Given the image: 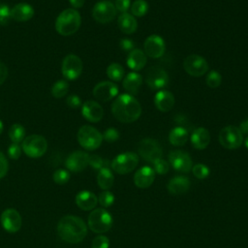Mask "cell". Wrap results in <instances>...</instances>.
<instances>
[{
    "label": "cell",
    "mask_w": 248,
    "mask_h": 248,
    "mask_svg": "<svg viewBox=\"0 0 248 248\" xmlns=\"http://www.w3.org/2000/svg\"><path fill=\"white\" fill-rule=\"evenodd\" d=\"M111 112L119 122L132 123L140 118L141 106L133 95L120 94L111 105Z\"/></svg>",
    "instance_id": "6da1fadb"
},
{
    "label": "cell",
    "mask_w": 248,
    "mask_h": 248,
    "mask_svg": "<svg viewBox=\"0 0 248 248\" xmlns=\"http://www.w3.org/2000/svg\"><path fill=\"white\" fill-rule=\"evenodd\" d=\"M57 233L65 242L75 244L82 241L86 236L87 227L78 216L66 215L57 224Z\"/></svg>",
    "instance_id": "7a4b0ae2"
},
{
    "label": "cell",
    "mask_w": 248,
    "mask_h": 248,
    "mask_svg": "<svg viewBox=\"0 0 248 248\" xmlns=\"http://www.w3.org/2000/svg\"><path fill=\"white\" fill-rule=\"evenodd\" d=\"M80 23L81 16L79 13L73 8H69L58 15L55 20V29L62 36H71L78 30Z\"/></svg>",
    "instance_id": "3957f363"
},
{
    "label": "cell",
    "mask_w": 248,
    "mask_h": 248,
    "mask_svg": "<svg viewBox=\"0 0 248 248\" xmlns=\"http://www.w3.org/2000/svg\"><path fill=\"white\" fill-rule=\"evenodd\" d=\"M78 141L86 150H95L100 147L103 141V135L90 125H83L78 131Z\"/></svg>",
    "instance_id": "277c9868"
},
{
    "label": "cell",
    "mask_w": 248,
    "mask_h": 248,
    "mask_svg": "<svg viewBox=\"0 0 248 248\" xmlns=\"http://www.w3.org/2000/svg\"><path fill=\"white\" fill-rule=\"evenodd\" d=\"M112 217L108 211L104 208L93 209L88 216V227L96 233H103L110 230L112 226Z\"/></svg>",
    "instance_id": "5b68a950"
},
{
    "label": "cell",
    "mask_w": 248,
    "mask_h": 248,
    "mask_svg": "<svg viewBox=\"0 0 248 248\" xmlns=\"http://www.w3.org/2000/svg\"><path fill=\"white\" fill-rule=\"evenodd\" d=\"M21 148L28 157L40 158L46 152L47 141L41 135H30L23 140Z\"/></svg>",
    "instance_id": "8992f818"
},
{
    "label": "cell",
    "mask_w": 248,
    "mask_h": 248,
    "mask_svg": "<svg viewBox=\"0 0 248 248\" xmlns=\"http://www.w3.org/2000/svg\"><path fill=\"white\" fill-rule=\"evenodd\" d=\"M243 134L238 127L229 125L219 133V142L227 149H236L243 143Z\"/></svg>",
    "instance_id": "52a82bcc"
},
{
    "label": "cell",
    "mask_w": 248,
    "mask_h": 248,
    "mask_svg": "<svg viewBox=\"0 0 248 248\" xmlns=\"http://www.w3.org/2000/svg\"><path fill=\"white\" fill-rule=\"evenodd\" d=\"M139 164V156L134 152H124L118 154L111 161V169L119 173L126 174L136 169Z\"/></svg>",
    "instance_id": "ba28073f"
},
{
    "label": "cell",
    "mask_w": 248,
    "mask_h": 248,
    "mask_svg": "<svg viewBox=\"0 0 248 248\" xmlns=\"http://www.w3.org/2000/svg\"><path fill=\"white\" fill-rule=\"evenodd\" d=\"M138 152L140 156L147 162H155L162 158L163 150L159 142L153 139H143L138 144Z\"/></svg>",
    "instance_id": "9c48e42d"
},
{
    "label": "cell",
    "mask_w": 248,
    "mask_h": 248,
    "mask_svg": "<svg viewBox=\"0 0 248 248\" xmlns=\"http://www.w3.org/2000/svg\"><path fill=\"white\" fill-rule=\"evenodd\" d=\"M61 72L66 80H75L82 73V61L76 54H68L61 64Z\"/></svg>",
    "instance_id": "30bf717a"
},
{
    "label": "cell",
    "mask_w": 248,
    "mask_h": 248,
    "mask_svg": "<svg viewBox=\"0 0 248 248\" xmlns=\"http://www.w3.org/2000/svg\"><path fill=\"white\" fill-rule=\"evenodd\" d=\"M116 9L110 1L103 0L97 2L92 9L93 18L100 23H108L116 16Z\"/></svg>",
    "instance_id": "8fae6325"
},
{
    "label": "cell",
    "mask_w": 248,
    "mask_h": 248,
    "mask_svg": "<svg viewBox=\"0 0 248 248\" xmlns=\"http://www.w3.org/2000/svg\"><path fill=\"white\" fill-rule=\"evenodd\" d=\"M144 80L150 89L159 90L165 88L168 85L169 76L163 68L159 66H153L147 70Z\"/></svg>",
    "instance_id": "7c38bea8"
},
{
    "label": "cell",
    "mask_w": 248,
    "mask_h": 248,
    "mask_svg": "<svg viewBox=\"0 0 248 248\" xmlns=\"http://www.w3.org/2000/svg\"><path fill=\"white\" fill-rule=\"evenodd\" d=\"M207 61L201 55H188L183 61V68L192 77H202L208 71Z\"/></svg>",
    "instance_id": "4fadbf2b"
},
{
    "label": "cell",
    "mask_w": 248,
    "mask_h": 248,
    "mask_svg": "<svg viewBox=\"0 0 248 248\" xmlns=\"http://www.w3.org/2000/svg\"><path fill=\"white\" fill-rule=\"evenodd\" d=\"M0 222L4 230L11 233L18 232L22 224L21 216L19 212L15 208L5 209L1 214Z\"/></svg>",
    "instance_id": "5bb4252c"
},
{
    "label": "cell",
    "mask_w": 248,
    "mask_h": 248,
    "mask_svg": "<svg viewBox=\"0 0 248 248\" xmlns=\"http://www.w3.org/2000/svg\"><path fill=\"white\" fill-rule=\"evenodd\" d=\"M144 53L151 58H160L164 55L166 45L164 39L156 34L148 36L143 44Z\"/></svg>",
    "instance_id": "9a60e30c"
},
{
    "label": "cell",
    "mask_w": 248,
    "mask_h": 248,
    "mask_svg": "<svg viewBox=\"0 0 248 248\" xmlns=\"http://www.w3.org/2000/svg\"><path fill=\"white\" fill-rule=\"evenodd\" d=\"M169 162L175 170L180 172H188L193 167L190 155L182 150L170 151L169 153Z\"/></svg>",
    "instance_id": "2e32d148"
},
{
    "label": "cell",
    "mask_w": 248,
    "mask_h": 248,
    "mask_svg": "<svg viewBox=\"0 0 248 248\" xmlns=\"http://www.w3.org/2000/svg\"><path fill=\"white\" fill-rule=\"evenodd\" d=\"M118 94V86L112 81H101L93 88V95L102 102H108L116 97Z\"/></svg>",
    "instance_id": "e0dca14e"
},
{
    "label": "cell",
    "mask_w": 248,
    "mask_h": 248,
    "mask_svg": "<svg viewBox=\"0 0 248 248\" xmlns=\"http://www.w3.org/2000/svg\"><path fill=\"white\" fill-rule=\"evenodd\" d=\"M88 153L81 150H76L67 157L65 161V166L69 170L73 172H79L88 166Z\"/></svg>",
    "instance_id": "ac0fdd59"
},
{
    "label": "cell",
    "mask_w": 248,
    "mask_h": 248,
    "mask_svg": "<svg viewBox=\"0 0 248 248\" xmlns=\"http://www.w3.org/2000/svg\"><path fill=\"white\" fill-rule=\"evenodd\" d=\"M81 114L87 121L97 123L103 118L104 109L96 101L88 100L81 105Z\"/></svg>",
    "instance_id": "d6986e66"
},
{
    "label": "cell",
    "mask_w": 248,
    "mask_h": 248,
    "mask_svg": "<svg viewBox=\"0 0 248 248\" xmlns=\"http://www.w3.org/2000/svg\"><path fill=\"white\" fill-rule=\"evenodd\" d=\"M155 179V171L149 166L141 167L134 175V183L138 188L145 189L151 186Z\"/></svg>",
    "instance_id": "ffe728a7"
},
{
    "label": "cell",
    "mask_w": 248,
    "mask_h": 248,
    "mask_svg": "<svg viewBox=\"0 0 248 248\" xmlns=\"http://www.w3.org/2000/svg\"><path fill=\"white\" fill-rule=\"evenodd\" d=\"M175 103L174 96L168 90H160L154 97V105L162 112L170 111Z\"/></svg>",
    "instance_id": "44dd1931"
},
{
    "label": "cell",
    "mask_w": 248,
    "mask_h": 248,
    "mask_svg": "<svg viewBox=\"0 0 248 248\" xmlns=\"http://www.w3.org/2000/svg\"><path fill=\"white\" fill-rule=\"evenodd\" d=\"M34 16V8L28 3H18L11 9L12 19L16 21H28Z\"/></svg>",
    "instance_id": "7402d4cb"
},
{
    "label": "cell",
    "mask_w": 248,
    "mask_h": 248,
    "mask_svg": "<svg viewBox=\"0 0 248 248\" xmlns=\"http://www.w3.org/2000/svg\"><path fill=\"white\" fill-rule=\"evenodd\" d=\"M192 145L199 150L206 148L210 142V134L207 129L203 127L196 128L190 137Z\"/></svg>",
    "instance_id": "603a6c76"
},
{
    "label": "cell",
    "mask_w": 248,
    "mask_h": 248,
    "mask_svg": "<svg viewBox=\"0 0 248 248\" xmlns=\"http://www.w3.org/2000/svg\"><path fill=\"white\" fill-rule=\"evenodd\" d=\"M98 202V198L96 195L90 191L83 190L77 194L76 196V203L82 210H92L95 208Z\"/></svg>",
    "instance_id": "cb8c5ba5"
},
{
    "label": "cell",
    "mask_w": 248,
    "mask_h": 248,
    "mask_svg": "<svg viewBox=\"0 0 248 248\" xmlns=\"http://www.w3.org/2000/svg\"><path fill=\"white\" fill-rule=\"evenodd\" d=\"M147 62L146 54L140 48H134L128 53L126 63L128 67L134 71H140Z\"/></svg>",
    "instance_id": "d4e9b609"
},
{
    "label": "cell",
    "mask_w": 248,
    "mask_h": 248,
    "mask_svg": "<svg viewBox=\"0 0 248 248\" xmlns=\"http://www.w3.org/2000/svg\"><path fill=\"white\" fill-rule=\"evenodd\" d=\"M190 180L186 176H174L168 183V191L171 195H181L190 188Z\"/></svg>",
    "instance_id": "484cf974"
},
{
    "label": "cell",
    "mask_w": 248,
    "mask_h": 248,
    "mask_svg": "<svg viewBox=\"0 0 248 248\" xmlns=\"http://www.w3.org/2000/svg\"><path fill=\"white\" fill-rule=\"evenodd\" d=\"M117 25L121 32L125 34H133L137 31L138 22L135 16L129 13L121 14L117 18Z\"/></svg>",
    "instance_id": "4316f807"
},
{
    "label": "cell",
    "mask_w": 248,
    "mask_h": 248,
    "mask_svg": "<svg viewBox=\"0 0 248 248\" xmlns=\"http://www.w3.org/2000/svg\"><path fill=\"white\" fill-rule=\"evenodd\" d=\"M141 84L142 77L136 72L129 73L123 79V87L130 95L137 94Z\"/></svg>",
    "instance_id": "83f0119b"
},
{
    "label": "cell",
    "mask_w": 248,
    "mask_h": 248,
    "mask_svg": "<svg viewBox=\"0 0 248 248\" xmlns=\"http://www.w3.org/2000/svg\"><path fill=\"white\" fill-rule=\"evenodd\" d=\"M189 139L188 131L181 126L174 127L169 134V140L172 145L181 146L184 145Z\"/></svg>",
    "instance_id": "f1b7e54d"
},
{
    "label": "cell",
    "mask_w": 248,
    "mask_h": 248,
    "mask_svg": "<svg viewBox=\"0 0 248 248\" xmlns=\"http://www.w3.org/2000/svg\"><path fill=\"white\" fill-rule=\"evenodd\" d=\"M113 181L114 176L108 167H104L99 170V172L97 174V183L101 189L108 190L112 187Z\"/></svg>",
    "instance_id": "f546056e"
},
{
    "label": "cell",
    "mask_w": 248,
    "mask_h": 248,
    "mask_svg": "<svg viewBox=\"0 0 248 248\" xmlns=\"http://www.w3.org/2000/svg\"><path fill=\"white\" fill-rule=\"evenodd\" d=\"M8 135L12 142L14 143H20L25 139V129L22 125L16 123L13 124L8 131Z\"/></svg>",
    "instance_id": "4dcf8cb0"
},
{
    "label": "cell",
    "mask_w": 248,
    "mask_h": 248,
    "mask_svg": "<svg viewBox=\"0 0 248 248\" xmlns=\"http://www.w3.org/2000/svg\"><path fill=\"white\" fill-rule=\"evenodd\" d=\"M124 68L118 63H111L107 68V76L112 81H120L124 78Z\"/></svg>",
    "instance_id": "1f68e13d"
},
{
    "label": "cell",
    "mask_w": 248,
    "mask_h": 248,
    "mask_svg": "<svg viewBox=\"0 0 248 248\" xmlns=\"http://www.w3.org/2000/svg\"><path fill=\"white\" fill-rule=\"evenodd\" d=\"M69 90V83L66 79H59L51 86V95L56 98L60 99L67 95Z\"/></svg>",
    "instance_id": "d6a6232c"
},
{
    "label": "cell",
    "mask_w": 248,
    "mask_h": 248,
    "mask_svg": "<svg viewBox=\"0 0 248 248\" xmlns=\"http://www.w3.org/2000/svg\"><path fill=\"white\" fill-rule=\"evenodd\" d=\"M130 8L133 16L140 17L146 15V13L148 12L149 6L145 0H136L131 4Z\"/></svg>",
    "instance_id": "836d02e7"
},
{
    "label": "cell",
    "mask_w": 248,
    "mask_h": 248,
    "mask_svg": "<svg viewBox=\"0 0 248 248\" xmlns=\"http://www.w3.org/2000/svg\"><path fill=\"white\" fill-rule=\"evenodd\" d=\"M205 82L208 87L210 88H217L220 86L222 82V76L220 75L219 72L212 70L210 71L205 78Z\"/></svg>",
    "instance_id": "e575fe53"
},
{
    "label": "cell",
    "mask_w": 248,
    "mask_h": 248,
    "mask_svg": "<svg viewBox=\"0 0 248 248\" xmlns=\"http://www.w3.org/2000/svg\"><path fill=\"white\" fill-rule=\"evenodd\" d=\"M52 179L55 183L62 185L69 181L70 179V172L67 170L64 169H58L56 170L52 174Z\"/></svg>",
    "instance_id": "d590c367"
},
{
    "label": "cell",
    "mask_w": 248,
    "mask_h": 248,
    "mask_svg": "<svg viewBox=\"0 0 248 248\" xmlns=\"http://www.w3.org/2000/svg\"><path fill=\"white\" fill-rule=\"evenodd\" d=\"M98 202L103 206V207H109L110 205L113 204L114 202V196L111 192L105 190L102 192L99 197H98Z\"/></svg>",
    "instance_id": "8d00e7d4"
},
{
    "label": "cell",
    "mask_w": 248,
    "mask_h": 248,
    "mask_svg": "<svg viewBox=\"0 0 248 248\" xmlns=\"http://www.w3.org/2000/svg\"><path fill=\"white\" fill-rule=\"evenodd\" d=\"M193 174L199 179H204L209 175V169L203 164H196L192 167Z\"/></svg>",
    "instance_id": "74e56055"
},
{
    "label": "cell",
    "mask_w": 248,
    "mask_h": 248,
    "mask_svg": "<svg viewBox=\"0 0 248 248\" xmlns=\"http://www.w3.org/2000/svg\"><path fill=\"white\" fill-rule=\"evenodd\" d=\"M11 19V8L5 3H0V24L6 25Z\"/></svg>",
    "instance_id": "f35d334b"
},
{
    "label": "cell",
    "mask_w": 248,
    "mask_h": 248,
    "mask_svg": "<svg viewBox=\"0 0 248 248\" xmlns=\"http://www.w3.org/2000/svg\"><path fill=\"white\" fill-rule=\"evenodd\" d=\"M153 170L158 174H165L170 170L169 163L164 159H158L155 162H153Z\"/></svg>",
    "instance_id": "ab89813d"
},
{
    "label": "cell",
    "mask_w": 248,
    "mask_h": 248,
    "mask_svg": "<svg viewBox=\"0 0 248 248\" xmlns=\"http://www.w3.org/2000/svg\"><path fill=\"white\" fill-rule=\"evenodd\" d=\"M109 247V240L106 235L100 234L97 235L91 243V248H108Z\"/></svg>",
    "instance_id": "60d3db41"
},
{
    "label": "cell",
    "mask_w": 248,
    "mask_h": 248,
    "mask_svg": "<svg viewBox=\"0 0 248 248\" xmlns=\"http://www.w3.org/2000/svg\"><path fill=\"white\" fill-rule=\"evenodd\" d=\"M102 135L103 140H105L108 142H114L119 139V132L113 127L108 128Z\"/></svg>",
    "instance_id": "b9f144b4"
},
{
    "label": "cell",
    "mask_w": 248,
    "mask_h": 248,
    "mask_svg": "<svg viewBox=\"0 0 248 248\" xmlns=\"http://www.w3.org/2000/svg\"><path fill=\"white\" fill-rule=\"evenodd\" d=\"M21 151H22V148L18 143L12 142L8 147V156L13 160H16L20 157Z\"/></svg>",
    "instance_id": "7bdbcfd3"
},
{
    "label": "cell",
    "mask_w": 248,
    "mask_h": 248,
    "mask_svg": "<svg viewBox=\"0 0 248 248\" xmlns=\"http://www.w3.org/2000/svg\"><path fill=\"white\" fill-rule=\"evenodd\" d=\"M88 165H90L95 170H101L102 168L105 167V161L99 155L93 154V155H89Z\"/></svg>",
    "instance_id": "ee69618b"
},
{
    "label": "cell",
    "mask_w": 248,
    "mask_h": 248,
    "mask_svg": "<svg viewBox=\"0 0 248 248\" xmlns=\"http://www.w3.org/2000/svg\"><path fill=\"white\" fill-rule=\"evenodd\" d=\"M66 103L70 108H78L82 105L79 96H78L76 94H72V95L68 96L66 99Z\"/></svg>",
    "instance_id": "f6af8a7d"
},
{
    "label": "cell",
    "mask_w": 248,
    "mask_h": 248,
    "mask_svg": "<svg viewBox=\"0 0 248 248\" xmlns=\"http://www.w3.org/2000/svg\"><path fill=\"white\" fill-rule=\"evenodd\" d=\"M116 11L120 12L121 14L127 13V11L131 7V1L130 0H115L114 3Z\"/></svg>",
    "instance_id": "bcb514c9"
},
{
    "label": "cell",
    "mask_w": 248,
    "mask_h": 248,
    "mask_svg": "<svg viewBox=\"0 0 248 248\" xmlns=\"http://www.w3.org/2000/svg\"><path fill=\"white\" fill-rule=\"evenodd\" d=\"M8 169H9L8 160H7L6 156L0 151V179L3 178L7 174Z\"/></svg>",
    "instance_id": "7dc6e473"
},
{
    "label": "cell",
    "mask_w": 248,
    "mask_h": 248,
    "mask_svg": "<svg viewBox=\"0 0 248 248\" xmlns=\"http://www.w3.org/2000/svg\"><path fill=\"white\" fill-rule=\"evenodd\" d=\"M119 46L121 47L122 50L128 51V52H130L131 50H133L135 48L134 42L131 39H128V38L121 39L120 42H119Z\"/></svg>",
    "instance_id": "c3c4849f"
},
{
    "label": "cell",
    "mask_w": 248,
    "mask_h": 248,
    "mask_svg": "<svg viewBox=\"0 0 248 248\" xmlns=\"http://www.w3.org/2000/svg\"><path fill=\"white\" fill-rule=\"evenodd\" d=\"M8 74L9 72H8L7 66L3 62H0V85L6 81L8 78Z\"/></svg>",
    "instance_id": "681fc988"
},
{
    "label": "cell",
    "mask_w": 248,
    "mask_h": 248,
    "mask_svg": "<svg viewBox=\"0 0 248 248\" xmlns=\"http://www.w3.org/2000/svg\"><path fill=\"white\" fill-rule=\"evenodd\" d=\"M71 6L73 7V9H79L83 6L85 0H69Z\"/></svg>",
    "instance_id": "f907efd6"
},
{
    "label": "cell",
    "mask_w": 248,
    "mask_h": 248,
    "mask_svg": "<svg viewBox=\"0 0 248 248\" xmlns=\"http://www.w3.org/2000/svg\"><path fill=\"white\" fill-rule=\"evenodd\" d=\"M239 130L241 131L242 134H248V118L243 120L240 125H239Z\"/></svg>",
    "instance_id": "816d5d0a"
},
{
    "label": "cell",
    "mask_w": 248,
    "mask_h": 248,
    "mask_svg": "<svg viewBox=\"0 0 248 248\" xmlns=\"http://www.w3.org/2000/svg\"><path fill=\"white\" fill-rule=\"evenodd\" d=\"M3 129H4V124H3V122L0 120V135H1L2 132H3Z\"/></svg>",
    "instance_id": "f5cc1de1"
},
{
    "label": "cell",
    "mask_w": 248,
    "mask_h": 248,
    "mask_svg": "<svg viewBox=\"0 0 248 248\" xmlns=\"http://www.w3.org/2000/svg\"><path fill=\"white\" fill-rule=\"evenodd\" d=\"M244 144H245V146L247 147V149H248V136L245 138V140H244Z\"/></svg>",
    "instance_id": "db71d44e"
}]
</instances>
